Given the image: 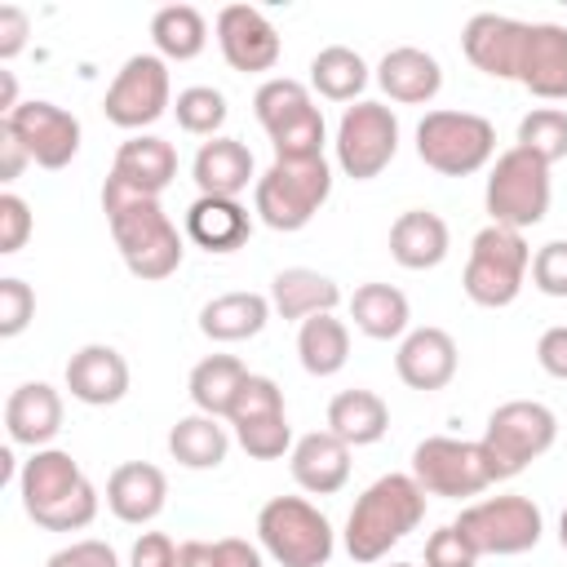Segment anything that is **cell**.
I'll return each mask as SVG.
<instances>
[{
    "label": "cell",
    "instance_id": "cell-1",
    "mask_svg": "<svg viewBox=\"0 0 567 567\" xmlns=\"http://www.w3.org/2000/svg\"><path fill=\"white\" fill-rule=\"evenodd\" d=\"M102 213L111 221L115 248L128 266L133 279H168L182 266V235L173 226V217L159 208L155 195H137L133 186H124L120 177H106L102 186Z\"/></svg>",
    "mask_w": 567,
    "mask_h": 567
},
{
    "label": "cell",
    "instance_id": "cell-2",
    "mask_svg": "<svg viewBox=\"0 0 567 567\" xmlns=\"http://www.w3.org/2000/svg\"><path fill=\"white\" fill-rule=\"evenodd\" d=\"M22 509L44 532H80L97 518V487L84 478L80 461L62 447H40L18 470Z\"/></svg>",
    "mask_w": 567,
    "mask_h": 567
},
{
    "label": "cell",
    "instance_id": "cell-3",
    "mask_svg": "<svg viewBox=\"0 0 567 567\" xmlns=\"http://www.w3.org/2000/svg\"><path fill=\"white\" fill-rule=\"evenodd\" d=\"M425 518V487L412 474H381L363 487L346 518V554L354 563H381Z\"/></svg>",
    "mask_w": 567,
    "mask_h": 567
},
{
    "label": "cell",
    "instance_id": "cell-4",
    "mask_svg": "<svg viewBox=\"0 0 567 567\" xmlns=\"http://www.w3.org/2000/svg\"><path fill=\"white\" fill-rule=\"evenodd\" d=\"M332 195V168L328 159H275L257 186H252V208L270 230H301L310 226V217L328 204Z\"/></svg>",
    "mask_w": 567,
    "mask_h": 567
},
{
    "label": "cell",
    "instance_id": "cell-5",
    "mask_svg": "<svg viewBox=\"0 0 567 567\" xmlns=\"http://www.w3.org/2000/svg\"><path fill=\"white\" fill-rule=\"evenodd\" d=\"M257 124L266 128L275 159H319L323 155V111L301 80L275 75L252 93Z\"/></svg>",
    "mask_w": 567,
    "mask_h": 567
},
{
    "label": "cell",
    "instance_id": "cell-6",
    "mask_svg": "<svg viewBox=\"0 0 567 567\" xmlns=\"http://www.w3.org/2000/svg\"><path fill=\"white\" fill-rule=\"evenodd\" d=\"M532 270V248L523 239V230L509 226H483L470 244V261L461 275V288L474 306L483 310H501L523 292V279Z\"/></svg>",
    "mask_w": 567,
    "mask_h": 567
},
{
    "label": "cell",
    "instance_id": "cell-7",
    "mask_svg": "<svg viewBox=\"0 0 567 567\" xmlns=\"http://www.w3.org/2000/svg\"><path fill=\"white\" fill-rule=\"evenodd\" d=\"M257 540L279 567H328L332 523L306 496H270L257 514Z\"/></svg>",
    "mask_w": 567,
    "mask_h": 567
},
{
    "label": "cell",
    "instance_id": "cell-8",
    "mask_svg": "<svg viewBox=\"0 0 567 567\" xmlns=\"http://www.w3.org/2000/svg\"><path fill=\"white\" fill-rule=\"evenodd\" d=\"M416 155L443 177H470L492 164L496 128L474 111H425V120L416 124Z\"/></svg>",
    "mask_w": 567,
    "mask_h": 567
},
{
    "label": "cell",
    "instance_id": "cell-9",
    "mask_svg": "<svg viewBox=\"0 0 567 567\" xmlns=\"http://www.w3.org/2000/svg\"><path fill=\"white\" fill-rule=\"evenodd\" d=\"M483 204H487L492 226L527 230V226L545 221V213H549V164H540L523 146L501 151L492 173H487Z\"/></svg>",
    "mask_w": 567,
    "mask_h": 567
},
{
    "label": "cell",
    "instance_id": "cell-10",
    "mask_svg": "<svg viewBox=\"0 0 567 567\" xmlns=\"http://www.w3.org/2000/svg\"><path fill=\"white\" fill-rule=\"evenodd\" d=\"M554 439H558V416L545 403H536V399H509V403H501L487 416L478 443L487 447L492 470H496V483H501V478L523 474L536 456H545L554 447Z\"/></svg>",
    "mask_w": 567,
    "mask_h": 567
},
{
    "label": "cell",
    "instance_id": "cell-11",
    "mask_svg": "<svg viewBox=\"0 0 567 567\" xmlns=\"http://www.w3.org/2000/svg\"><path fill=\"white\" fill-rule=\"evenodd\" d=\"M412 478L425 487V496H447V501H465L478 496L496 483L492 456L487 447L474 439H447V434H430L412 447Z\"/></svg>",
    "mask_w": 567,
    "mask_h": 567
},
{
    "label": "cell",
    "instance_id": "cell-12",
    "mask_svg": "<svg viewBox=\"0 0 567 567\" xmlns=\"http://www.w3.org/2000/svg\"><path fill=\"white\" fill-rule=\"evenodd\" d=\"M456 532L478 554H527L545 532V514L532 496H487L461 509Z\"/></svg>",
    "mask_w": 567,
    "mask_h": 567
},
{
    "label": "cell",
    "instance_id": "cell-13",
    "mask_svg": "<svg viewBox=\"0 0 567 567\" xmlns=\"http://www.w3.org/2000/svg\"><path fill=\"white\" fill-rule=\"evenodd\" d=\"M168 106H173V80H168V62L159 53H133L115 71V80L102 97L106 120L128 133L151 128Z\"/></svg>",
    "mask_w": 567,
    "mask_h": 567
},
{
    "label": "cell",
    "instance_id": "cell-14",
    "mask_svg": "<svg viewBox=\"0 0 567 567\" xmlns=\"http://www.w3.org/2000/svg\"><path fill=\"white\" fill-rule=\"evenodd\" d=\"M332 146H337V168L346 177L372 182L399 151V120L381 102H354V106H346Z\"/></svg>",
    "mask_w": 567,
    "mask_h": 567
},
{
    "label": "cell",
    "instance_id": "cell-15",
    "mask_svg": "<svg viewBox=\"0 0 567 567\" xmlns=\"http://www.w3.org/2000/svg\"><path fill=\"white\" fill-rule=\"evenodd\" d=\"M0 124L27 146L31 164L40 168H66L80 155V120L58 102L31 97L18 111H9Z\"/></svg>",
    "mask_w": 567,
    "mask_h": 567
},
{
    "label": "cell",
    "instance_id": "cell-16",
    "mask_svg": "<svg viewBox=\"0 0 567 567\" xmlns=\"http://www.w3.org/2000/svg\"><path fill=\"white\" fill-rule=\"evenodd\" d=\"M217 44H221V58L244 75L275 71V62L284 53L275 22L252 4H226L217 13Z\"/></svg>",
    "mask_w": 567,
    "mask_h": 567
},
{
    "label": "cell",
    "instance_id": "cell-17",
    "mask_svg": "<svg viewBox=\"0 0 567 567\" xmlns=\"http://www.w3.org/2000/svg\"><path fill=\"white\" fill-rule=\"evenodd\" d=\"M523 44H527V22L505 18V13H474L461 31L465 58L492 80H518Z\"/></svg>",
    "mask_w": 567,
    "mask_h": 567
},
{
    "label": "cell",
    "instance_id": "cell-18",
    "mask_svg": "<svg viewBox=\"0 0 567 567\" xmlns=\"http://www.w3.org/2000/svg\"><path fill=\"white\" fill-rule=\"evenodd\" d=\"M456 341H452V332H443V328H412L403 341H399V350H394V372H399V381L408 385V390H421V394H430V390H443L452 377H456Z\"/></svg>",
    "mask_w": 567,
    "mask_h": 567
},
{
    "label": "cell",
    "instance_id": "cell-19",
    "mask_svg": "<svg viewBox=\"0 0 567 567\" xmlns=\"http://www.w3.org/2000/svg\"><path fill=\"white\" fill-rule=\"evenodd\" d=\"M66 390L75 403L84 408H111L128 394V363L115 346H80L71 359H66Z\"/></svg>",
    "mask_w": 567,
    "mask_h": 567
},
{
    "label": "cell",
    "instance_id": "cell-20",
    "mask_svg": "<svg viewBox=\"0 0 567 567\" xmlns=\"http://www.w3.org/2000/svg\"><path fill=\"white\" fill-rule=\"evenodd\" d=\"M168 505V478L159 465L151 461H124L111 470L106 478V509L128 523V527H142V523H155Z\"/></svg>",
    "mask_w": 567,
    "mask_h": 567
},
{
    "label": "cell",
    "instance_id": "cell-21",
    "mask_svg": "<svg viewBox=\"0 0 567 567\" xmlns=\"http://www.w3.org/2000/svg\"><path fill=\"white\" fill-rule=\"evenodd\" d=\"M518 84L532 97H545V102H563L567 97V27H558V22H527Z\"/></svg>",
    "mask_w": 567,
    "mask_h": 567
},
{
    "label": "cell",
    "instance_id": "cell-22",
    "mask_svg": "<svg viewBox=\"0 0 567 567\" xmlns=\"http://www.w3.org/2000/svg\"><path fill=\"white\" fill-rule=\"evenodd\" d=\"M4 430L9 443L18 447H49L62 430V394L49 381H22L9 399H4Z\"/></svg>",
    "mask_w": 567,
    "mask_h": 567
},
{
    "label": "cell",
    "instance_id": "cell-23",
    "mask_svg": "<svg viewBox=\"0 0 567 567\" xmlns=\"http://www.w3.org/2000/svg\"><path fill=\"white\" fill-rule=\"evenodd\" d=\"M288 470L301 492L310 496H332L350 483V443H341L332 430L301 434L288 452Z\"/></svg>",
    "mask_w": 567,
    "mask_h": 567
},
{
    "label": "cell",
    "instance_id": "cell-24",
    "mask_svg": "<svg viewBox=\"0 0 567 567\" xmlns=\"http://www.w3.org/2000/svg\"><path fill=\"white\" fill-rule=\"evenodd\" d=\"M377 84L390 102H403V106H421V102H434L439 89H443V66L434 53L416 49V44H399L390 49L381 62H377Z\"/></svg>",
    "mask_w": 567,
    "mask_h": 567
},
{
    "label": "cell",
    "instance_id": "cell-25",
    "mask_svg": "<svg viewBox=\"0 0 567 567\" xmlns=\"http://www.w3.org/2000/svg\"><path fill=\"white\" fill-rule=\"evenodd\" d=\"M111 177H120L137 195H155L159 199V190L177 177V151H173V142H164L155 133H133L128 142H120Z\"/></svg>",
    "mask_w": 567,
    "mask_h": 567
},
{
    "label": "cell",
    "instance_id": "cell-26",
    "mask_svg": "<svg viewBox=\"0 0 567 567\" xmlns=\"http://www.w3.org/2000/svg\"><path fill=\"white\" fill-rule=\"evenodd\" d=\"M190 177H195L199 195H226V199H239V190H248V182L257 186L252 151H248L239 137H208V142L195 151Z\"/></svg>",
    "mask_w": 567,
    "mask_h": 567
},
{
    "label": "cell",
    "instance_id": "cell-27",
    "mask_svg": "<svg viewBox=\"0 0 567 567\" xmlns=\"http://www.w3.org/2000/svg\"><path fill=\"white\" fill-rule=\"evenodd\" d=\"M248 230H252V217L239 199L199 195L186 208V239L199 244L204 252H235V248L248 244Z\"/></svg>",
    "mask_w": 567,
    "mask_h": 567
},
{
    "label": "cell",
    "instance_id": "cell-28",
    "mask_svg": "<svg viewBox=\"0 0 567 567\" xmlns=\"http://www.w3.org/2000/svg\"><path fill=\"white\" fill-rule=\"evenodd\" d=\"M341 306V288L337 279L310 270V266H288L270 279V310L279 319H292V323H306L315 315H332Z\"/></svg>",
    "mask_w": 567,
    "mask_h": 567
},
{
    "label": "cell",
    "instance_id": "cell-29",
    "mask_svg": "<svg viewBox=\"0 0 567 567\" xmlns=\"http://www.w3.org/2000/svg\"><path fill=\"white\" fill-rule=\"evenodd\" d=\"M447 248H452L447 221L430 208H408L390 226V257L403 270H434L447 257Z\"/></svg>",
    "mask_w": 567,
    "mask_h": 567
},
{
    "label": "cell",
    "instance_id": "cell-30",
    "mask_svg": "<svg viewBox=\"0 0 567 567\" xmlns=\"http://www.w3.org/2000/svg\"><path fill=\"white\" fill-rule=\"evenodd\" d=\"M328 430L350 447L381 443L390 430V408L377 390H341L328 403Z\"/></svg>",
    "mask_w": 567,
    "mask_h": 567
},
{
    "label": "cell",
    "instance_id": "cell-31",
    "mask_svg": "<svg viewBox=\"0 0 567 567\" xmlns=\"http://www.w3.org/2000/svg\"><path fill=\"white\" fill-rule=\"evenodd\" d=\"M270 323V297L261 292H221L199 310V332L208 341H248Z\"/></svg>",
    "mask_w": 567,
    "mask_h": 567
},
{
    "label": "cell",
    "instance_id": "cell-32",
    "mask_svg": "<svg viewBox=\"0 0 567 567\" xmlns=\"http://www.w3.org/2000/svg\"><path fill=\"white\" fill-rule=\"evenodd\" d=\"M350 319L363 337L372 341H403L408 337V297L394 288V284H359L354 297H350Z\"/></svg>",
    "mask_w": 567,
    "mask_h": 567
},
{
    "label": "cell",
    "instance_id": "cell-33",
    "mask_svg": "<svg viewBox=\"0 0 567 567\" xmlns=\"http://www.w3.org/2000/svg\"><path fill=\"white\" fill-rule=\"evenodd\" d=\"M244 381H248V368L235 354H208V359H199L190 368L186 390H190L195 412H204V416H230L235 394H239Z\"/></svg>",
    "mask_w": 567,
    "mask_h": 567
},
{
    "label": "cell",
    "instance_id": "cell-34",
    "mask_svg": "<svg viewBox=\"0 0 567 567\" xmlns=\"http://www.w3.org/2000/svg\"><path fill=\"white\" fill-rule=\"evenodd\" d=\"M168 452L186 470H217L230 452V434L226 425H217V416L190 412V416H177V425L168 430Z\"/></svg>",
    "mask_w": 567,
    "mask_h": 567
},
{
    "label": "cell",
    "instance_id": "cell-35",
    "mask_svg": "<svg viewBox=\"0 0 567 567\" xmlns=\"http://www.w3.org/2000/svg\"><path fill=\"white\" fill-rule=\"evenodd\" d=\"M151 40L164 62H190L208 44V22L195 4H164L151 18Z\"/></svg>",
    "mask_w": 567,
    "mask_h": 567
},
{
    "label": "cell",
    "instance_id": "cell-36",
    "mask_svg": "<svg viewBox=\"0 0 567 567\" xmlns=\"http://www.w3.org/2000/svg\"><path fill=\"white\" fill-rule=\"evenodd\" d=\"M297 359L310 377H337L350 359V328L337 315H315L297 328Z\"/></svg>",
    "mask_w": 567,
    "mask_h": 567
},
{
    "label": "cell",
    "instance_id": "cell-37",
    "mask_svg": "<svg viewBox=\"0 0 567 567\" xmlns=\"http://www.w3.org/2000/svg\"><path fill=\"white\" fill-rule=\"evenodd\" d=\"M368 62L346 44H328L310 58V89L328 102H354L368 89Z\"/></svg>",
    "mask_w": 567,
    "mask_h": 567
},
{
    "label": "cell",
    "instance_id": "cell-38",
    "mask_svg": "<svg viewBox=\"0 0 567 567\" xmlns=\"http://www.w3.org/2000/svg\"><path fill=\"white\" fill-rule=\"evenodd\" d=\"M518 146L536 155L540 164L567 159V111L558 106H536L518 120Z\"/></svg>",
    "mask_w": 567,
    "mask_h": 567
},
{
    "label": "cell",
    "instance_id": "cell-39",
    "mask_svg": "<svg viewBox=\"0 0 567 567\" xmlns=\"http://www.w3.org/2000/svg\"><path fill=\"white\" fill-rule=\"evenodd\" d=\"M173 115H177V124H182L186 133H195V137H221L217 128L226 124L230 106H226V93H221V89H213V84H190V89L177 93Z\"/></svg>",
    "mask_w": 567,
    "mask_h": 567
},
{
    "label": "cell",
    "instance_id": "cell-40",
    "mask_svg": "<svg viewBox=\"0 0 567 567\" xmlns=\"http://www.w3.org/2000/svg\"><path fill=\"white\" fill-rule=\"evenodd\" d=\"M235 430V443L252 456V461H275L284 452H292V430H288V416H261V421H244V425H230Z\"/></svg>",
    "mask_w": 567,
    "mask_h": 567
},
{
    "label": "cell",
    "instance_id": "cell-41",
    "mask_svg": "<svg viewBox=\"0 0 567 567\" xmlns=\"http://www.w3.org/2000/svg\"><path fill=\"white\" fill-rule=\"evenodd\" d=\"M261 416H288L284 412V390L270 381V377H257L248 372V381L239 385L235 394V408H230V425H244V421H261Z\"/></svg>",
    "mask_w": 567,
    "mask_h": 567
},
{
    "label": "cell",
    "instance_id": "cell-42",
    "mask_svg": "<svg viewBox=\"0 0 567 567\" xmlns=\"http://www.w3.org/2000/svg\"><path fill=\"white\" fill-rule=\"evenodd\" d=\"M35 319V292L22 279H0V337H18L27 332V323Z\"/></svg>",
    "mask_w": 567,
    "mask_h": 567
},
{
    "label": "cell",
    "instance_id": "cell-43",
    "mask_svg": "<svg viewBox=\"0 0 567 567\" xmlns=\"http://www.w3.org/2000/svg\"><path fill=\"white\" fill-rule=\"evenodd\" d=\"M532 284L545 297H567V239H549L532 257Z\"/></svg>",
    "mask_w": 567,
    "mask_h": 567
},
{
    "label": "cell",
    "instance_id": "cell-44",
    "mask_svg": "<svg viewBox=\"0 0 567 567\" xmlns=\"http://www.w3.org/2000/svg\"><path fill=\"white\" fill-rule=\"evenodd\" d=\"M31 204L22 199V195H13V190H4L0 195V252L4 257H13V252H22L27 248V239H31Z\"/></svg>",
    "mask_w": 567,
    "mask_h": 567
},
{
    "label": "cell",
    "instance_id": "cell-45",
    "mask_svg": "<svg viewBox=\"0 0 567 567\" xmlns=\"http://www.w3.org/2000/svg\"><path fill=\"white\" fill-rule=\"evenodd\" d=\"M478 563V549L456 532V523L430 532L425 540V567H474Z\"/></svg>",
    "mask_w": 567,
    "mask_h": 567
},
{
    "label": "cell",
    "instance_id": "cell-46",
    "mask_svg": "<svg viewBox=\"0 0 567 567\" xmlns=\"http://www.w3.org/2000/svg\"><path fill=\"white\" fill-rule=\"evenodd\" d=\"M44 567H120V558L106 540H71L66 549L49 554Z\"/></svg>",
    "mask_w": 567,
    "mask_h": 567
},
{
    "label": "cell",
    "instance_id": "cell-47",
    "mask_svg": "<svg viewBox=\"0 0 567 567\" xmlns=\"http://www.w3.org/2000/svg\"><path fill=\"white\" fill-rule=\"evenodd\" d=\"M128 567H177V545H173V536H164V532H142V536L133 540Z\"/></svg>",
    "mask_w": 567,
    "mask_h": 567
},
{
    "label": "cell",
    "instance_id": "cell-48",
    "mask_svg": "<svg viewBox=\"0 0 567 567\" xmlns=\"http://www.w3.org/2000/svg\"><path fill=\"white\" fill-rule=\"evenodd\" d=\"M27 35H31V18H27V9H18V4H0V62H13V58L27 49Z\"/></svg>",
    "mask_w": 567,
    "mask_h": 567
},
{
    "label": "cell",
    "instance_id": "cell-49",
    "mask_svg": "<svg viewBox=\"0 0 567 567\" xmlns=\"http://www.w3.org/2000/svg\"><path fill=\"white\" fill-rule=\"evenodd\" d=\"M536 363L554 377V381H567V323H554L540 332L536 341Z\"/></svg>",
    "mask_w": 567,
    "mask_h": 567
},
{
    "label": "cell",
    "instance_id": "cell-50",
    "mask_svg": "<svg viewBox=\"0 0 567 567\" xmlns=\"http://www.w3.org/2000/svg\"><path fill=\"white\" fill-rule=\"evenodd\" d=\"M213 549H217V567H261V549L239 536H221L213 540Z\"/></svg>",
    "mask_w": 567,
    "mask_h": 567
},
{
    "label": "cell",
    "instance_id": "cell-51",
    "mask_svg": "<svg viewBox=\"0 0 567 567\" xmlns=\"http://www.w3.org/2000/svg\"><path fill=\"white\" fill-rule=\"evenodd\" d=\"M31 164V155H27V146L0 124V182H18L22 177V168Z\"/></svg>",
    "mask_w": 567,
    "mask_h": 567
},
{
    "label": "cell",
    "instance_id": "cell-52",
    "mask_svg": "<svg viewBox=\"0 0 567 567\" xmlns=\"http://www.w3.org/2000/svg\"><path fill=\"white\" fill-rule=\"evenodd\" d=\"M177 567H217L213 540H186V545H177Z\"/></svg>",
    "mask_w": 567,
    "mask_h": 567
},
{
    "label": "cell",
    "instance_id": "cell-53",
    "mask_svg": "<svg viewBox=\"0 0 567 567\" xmlns=\"http://www.w3.org/2000/svg\"><path fill=\"white\" fill-rule=\"evenodd\" d=\"M22 102H18V84H13V71H0V111L9 115V111H18Z\"/></svg>",
    "mask_w": 567,
    "mask_h": 567
},
{
    "label": "cell",
    "instance_id": "cell-54",
    "mask_svg": "<svg viewBox=\"0 0 567 567\" xmlns=\"http://www.w3.org/2000/svg\"><path fill=\"white\" fill-rule=\"evenodd\" d=\"M9 474H13V452L4 447V452H0V478H9Z\"/></svg>",
    "mask_w": 567,
    "mask_h": 567
},
{
    "label": "cell",
    "instance_id": "cell-55",
    "mask_svg": "<svg viewBox=\"0 0 567 567\" xmlns=\"http://www.w3.org/2000/svg\"><path fill=\"white\" fill-rule=\"evenodd\" d=\"M558 540H563V549H567V509H563V518H558Z\"/></svg>",
    "mask_w": 567,
    "mask_h": 567
},
{
    "label": "cell",
    "instance_id": "cell-56",
    "mask_svg": "<svg viewBox=\"0 0 567 567\" xmlns=\"http://www.w3.org/2000/svg\"><path fill=\"white\" fill-rule=\"evenodd\" d=\"M390 567H416V563H390Z\"/></svg>",
    "mask_w": 567,
    "mask_h": 567
}]
</instances>
